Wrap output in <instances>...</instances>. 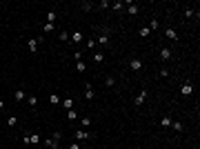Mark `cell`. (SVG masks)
<instances>
[{"label": "cell", "mask_w": 200, "mask_h": 149, "mask_svg": "<svg viewBox=\"0 0 200 149\" xmlns=\"http://www.w3.org/2000/svg\"><path fill=\"white\" fill-rule=\"evenodd\" d=\"M16 123H18V118H16V116H9V118H7V125H9V127H16Z\"/></svg>", "instance_id": "cell-30"}, {"label": "cell", "mask_w": 200, "mask_h": 149, "mask_svg": "<svg viewBox=\"0 0 200 149\" xmlns=\"http://www.w3.org/2000/svg\"><path fill=\"white\" fill-rule=\"evenodd\" d=\"M76 118H78V111H73V109L67 111V120H69V123H71V120H76Z\"/></svg>", "instance_id": "cell-25"}, {"label": "cell", "mask_w": 200, "mask_h": 149, "mask_svg": "<svg viewBox=\"0 0 200 149\" xmlns=\"http://www.w3.org/2000/svg\"><path fill=\"white\" fill-rule=\"evenodd\" d=\"M129 67H131L134 71H140V69H142V60H138V58H131V60H129Z\"/></svg>", "instance_id": "cell-3"}, {"label": "cell", "mask_w": 200, "mask_h": 149, "mask_svg": "<svg viewBox=\"0 0 200 149\" xmlns=\"http://www.w3.org/2000/svg\"><path fill=\"white\" fill-rule=\"evenodd\" d=\"M105 85H107V87H113V85H116V78H113V76H107V78H105Z\"/></svg>", "instance_id": "cell-26"}, {"label": "cell", "mask_w": 200, "mask_h": 149, "mask_svg": "<svg viewBox=\"0 0 200 149\" xmlns=\"http://www.w3.org/2000/svg\"><path fill=\"white\" fill-rule=\"evenodd\" d=\"M40 142V134L36 131V134H29V145H38Z\"/></svg>", "instance_id": "cell-14"}, {"label": "cell", "mask_w": 200, "mask_h": 149, "mask_svg": "<svg viewBox=\"0 0 200 149\" xmlns=\"http://www.w3.org/2000/svg\"><path fill=\"white\" fill-rule=\"evenodd\" d=\"M60 102H62V107H65L67 111H69V109H73V98H62Z\"/></svg>", "instance_id": "cell-12"}, {"label": "cell", "mask_w": 200, "mask_h": 149, "mask_svg": "<svg viewBox=\"0 0 200 149\" xmlns=\"http://www.w3.org/2000/svg\"><path fill=\"white\" fill-rule=\"evenodd\" d=\"M138 11H140L138 5H134V2H129V5H127V14H129V16H136Z\"/></svg>", "instance_id": "cell-9"}, {"label": "cell", "mask_w": 200, "mask_h": 149, "mask_svg": "<svg viewBox=\"0 0 200 149\" xmlns=\"http://www.w3.org/2000/svg\"><path fill=\"white\" fill-rule=\"evenodd\" d=\"M111 9L113 11H122L125 9V2H120V0H118V2H111Z\"/></svg>", "instance_id": "cell-20"}, {"label": "cell", "mask_w": 200, "mask_h": 149, "mask_svg": "<svg viewBox=\"0 0 200 149\" xmlns=\"http://www.w3.org/2000/svg\"><path fill=\"white\" fill-rule=\"evenodd\" d=\"M0 109H5V100H0Z\"/></svg>", "instance_id": "cell-37"}, {"label": "cell", "mask_w": 200, "mask_h": 149, "mask_svg": "<svg viewBox=\"0 0 200 149\" xmlns=\"http://www.w3.org/2000/svg\"><path fill=\"white\" fill-rule=\"evenodd\" d=\"M49 102H51V105H58V102H60V96L51 94V96H49Z\"/></svg>", "instance_id": "cell-29"}, {"label": "cell", "mask_w": 200, "mask_h": 149, "mask_svg": "<svg viewBox=\"0 0 200 149\" xmlns=\"http://www.w3.org/2000/svg\"><path fill=\"white\" fill-rule=\"evenodd\" d=\"M54 31V25H51V22H45L42 25V33H51Z\"/></svg>", "instance_id": "cell-23"}, {"label": "cell", "mask_w": 200, "mask_h": 149, "mask_svg": "<svg viewBox=\"0 0 200 149\" xmlns=\"http://www.w3.org/2000/svg\"><path fill=\"white\" fill-rule=\"evenodd\" d=\"M14 98H16V100H18V102H20V100H25V98H27V94H25V91H22V89H16V94H14Z\"/></svg>", "instance_id": "cell-16"}, {"label": "cell", "mask_w": 200, "mask_h": 149, "mask_svg": "<svg viewBox=\"0 0 200 149\" xmlns=\"http://www.w3.org/2000/svg\"><path fill=\"white\" fill-rule=\"evenodd\" d=\"M85 69H87V65H85V60H76V71H78V73H82Z\"/></svg>", "instance_id": "cell-18"}, {"label": "cell", "mask_w": 200, "mask_h": 149, "mask_svg": "<svg viewBox=\"0 0 200 149\" xmlns=\"http://www.w3.org/2000/svg\"><path fill=\"white\" fill-rule=\"evenodd\" d=\"M85 98H87V100H94V98H96V91H94V87H91V85H87V87H85Z\"/></svg>", "instance_id": "cell-5"}, {"label": "cell", "mask_w": 200, "mask_h": 149, "mask_svg": "<svg viewBox=\"0 0 200 149\" xmlns=\"http://www.w3.org/2000/svg\"><path fill=\"white\" fill-rule=\"evenodd\" d=\"M47 22H51V25L56 22V11H49L47 14Z\"/></svg>", "instance_id": "cell-31"}, {"label": "cell", "mask_w": 200, "mask_h": 149, "mask_svg": "<svg viewBox=\"0 0 200 149\" xmlns=\"http://www.w3.org/2000/svg\"><path fill=\"white\" fill-rule=\"evenodd\" d=\"M27 47H29L31 54H36V49H38V40H36V38H29V40H27Z\"/></svg>", "instance_id": "cell-8"}, {"label": "cell", "mask_w": 200, "mask_h": 149, "mask_svg": "<svg viewBox=\"0 0 200 149\" xmlns=\"http://www.w3.org/2000/svg\"><path fill=\"white\" fill-rule=\"evenodd\" d=\"M27 102H29V107H36L38 105V96H27Z\"/></svg>", "instance_id": "cell-22"}, {"label": "cell", "mask_w": 200, "mask_h": 149, "mask_svg": "<svg viewBox=\"0 0 200 149\" xmlns=\"http://www.w3.org/2000/svg\"><path fill=\"white\" fill-rule=\"evenodd\" d=\"M45 145H47V147H51V149H58V145H60V142H58V140H54V138H47V140H45Z\"/></svg>", "instance_id": "cell-17"}, {"label": "cell", "mask_w": 200, "mask_h": 149, "mask_svg": "<svg viewBox=\"0 0 200 149\" xmlns=\"http://www.w3.org/2000/svg\"><path fill=\"white\" fill-rule=\"evenodd\" d=\"M165 36H167L169 40H178V33L171 29V27H167V29H165Z\"/></svg>", "instance_id": "cell-11"}, {"label": "cell", "mask_w": 200, "mask_h": 149, "mask_svg": "<svg viewBox=\"0 0 200 149\" xmlns=\"http://www.w3.org/2000/svg\"><path fill=\"white\" fill-rule=\"evenodd\" d=\"M107 40H109V31H100V36L96 42H100V45H107Z\"/></svg>", "instance_id": "cell-10"}, {"label": "cell", "mask_w": 200, "mask_h": 149, "mask_svg": "<svg viewBox=\"0 0 200 149\" xmlns=\"http://www.w3.org/2000/svg\"><path fill=\"white\" fill-rule=\"evenodd\" d=\"M96 45H98V42H96V40H94V38H89V40H87V47H89V49H94V47H96Z\"/></svg>", "instance_id": "cell-32"}, {"label": "cell", "mask_w": 200, "mask_h": 149, "mask_svg": "<svg viewBox=\"0 0 200 149\" xmlns=\"http://www.w3.org/2000/svg\"><path fill=\"white\" fill-rule=\"evenodd\" d=\"M60 138H62V134H60V131H54V140H58V142H60Z\"/></svg>", "instance_id": "cell-35"}, {"label": "cell", "mask_w": 200, "mask_h": 149, "mask_svg": "<svg viewBox=\"0 0 200 149\" xmlns=\"http://www.w3.org/2000/svg\"><path fill=\"white\" fill-rule=\"evenodd\" d=\"M138 33H140V36H142V38H149V36H151V31H149V27H140V31H138Z\"/></svg>", "instance_id": "cell-21"}, {"label": "cell", "mask_w": 200, "mask_h": 149, "mask_svg": "<svg viewBox=\"0 0 200 149\" xmlns=\"http://www.w3.org/2000/svg\"><path fill=\"white\" fill-rule=\"evenodd\" d=\"M191 91H193V87H191V82H189V80H187V82H185V85H182V89H180V94H182V96H191Z\"/></svg>", "instance_id": "cell-6"}, {"label": "cell", "mask_w": 200, "mask_h": 149, "mask_svg": "<svg viewBox=\"0 0 200 149\" xmlns=\"http://www.w3.org/2000/svg\"><path fill=\"white\" fill-rule=\"evenodd\" d=\"M171 129H174V131H182V129H185V125H182L180 120H176V123H171Z\"/></svg>", "instance_id": "cell-19"}, {"label": "cell", "mask_w": 200, "mask_h": 149, "mask_svg": "<svg viewBox=\"0 0 200 149\" xmlns=\"http://www.w3.org/2000/svg\"><path fill=\"white\" fill-rule=\"evenodd\" d=\"M102 60H105V54H102V51H96V54H94V62H96V65H100Z\"/></svg>", "instance_id": "cell-15"}, {"label": "cell", "mask_w": 200, "mask_h": 149, "mask_svg": "<svg viewBox=\"0 0 200 149\" xmlns=\"http://www.w3.org/2000/svg\"><path fill=\"white\" fill-rule=\"evenodd\" d=\"M71 40H73V42H82V40H85L82 31H73V33H71Z\"/></svg>", "instance_id": "cell-13"}, {"label": "cell", "mask_w": 200, "mask_h": 149, "mask_svg": "<svg viewBox=\"0 0 200 149\" xmlns=\"http://www.w3.org/2000/svg\"><path fill=\"white\" fill-rule=\"evenodd\" d=\"M171 56H174V51L169 47H162L160 49V60H171Z\"/></svg>", "instance_id": "cell-1"}, {"label": "cell", "mask_w": 200, "mask_h": 149, "mask_svg": "<svg viewBox=\"0 0 200 149\" xmlns=\"http://www.w3.org/2000/svg\"><path fill=\"white\" fill-rule=\"evenodd\" d=\"M147 27H149V31H156L158 27H160V22H158L156 18H153V20H151V22H149V25H147Z\"/></svg>", "instance_id": "cell-24"}, {"label": "cell", "mask_w": 200, "mask_h": 149, "mask_svg": "<svg viewBox=\"0 0 200 149\" xmlns=\"http://www.w3.org/2000/svg\"><path fill=\"white\" fill-rule=\"evenodd\" d=\"M171 123H174V120H171V116H169V113L160 118V127H165V129H169V127H171Z\"/></svg>", "instance_id": "cell-4"}, {"label": "cell", "mask_w": 200, "mask_h": 149, "mask_svg": "<svg viewBox=\"0 0 200 149\" xmlns=\"http://www.w3.org/2000/svg\"><path fill=\"white\" fill-rule=\"evenodd\" d=\"M185 16H187V18H191V16H193V9L187 7V9H185Z\"/></svg>", "instance_id": "cell-33"}, {"label": "cell", "mask_w": 200, "mask_h": 149, "mask_svg": "<svg viewBox=\"0 0 200 149\" xmlns=\"http://www.w3.org/2000/svg\"><path fill=\"white\" fill-rule=\"evenodd\" d=\"M76 138H78V140H89L91 134H89V131H85V129H78V131H76Z\"/></svg>", "instance_id": "cell-7"}, {"label": "cell", "mask_w": 200, "mask_h": 149, "mask_svg": "<svg viewBox=\"0 0 200 149\" xmlns=\"http://www.w3.org/2000/svg\"><path fill=\"white\" fill-rule=\"evenodd\" d=\"M145 100H147V91L142 89L140 94H138V96H136V98H134V105H136V107H140V105H142V102H145Z\"/></svg>", "instance_id": "cell-2"}, {"label": "cell", "mask_w": 200, "mask_h": 149, "mask_svg": "<svg viewBox=\"0 0 200 149\" xmlns=\"http://www.w3.org/2000/svg\"><path fill=\"white\" fill-rule=\"evenodd\" d=\"M80 9H82V11H91V9H94V2H82Z\"/></svg>", "instance_id": "cell-28"}, {"label": "cell", "mask_w": 200, "mask_h": 149, "mask_svg": "<svg viewBox=\"0 0 200 149\" xmlns=\"http://www.w3.org/2000/svg\"><path fill=\"white\" fill-rule=\"evenodd\" d=\"M80 125H82V127H89V125H91V118H89V116H82V118H80Z\"/></svg>", "instance_id": "cell-27"}, {"label": "cell", "mask_w": 200, "mask_h": 149, "mask_svg": "<svg viewBox=\"0 0 200 149\" xmlns=\"http://www.w3.org/2000/svg\"><path fill=\"white\" fill-rule=\"evenodd\" d=\"M60 40H69V33H67V31H60Z\"/></svg>", "instance_id": "cell-34"}, {"label": "cell", "mask_w": 200, "mask_h": 149, "mask_svg": "<svg viewBox=\"0 0 200 149\" xmlns=\"http://www.w3.org/2000/svg\"><path fill=\"white\" fill-rule=\"evenodd\" d=\"M69 149H80V145H78V142H71V147Z\"/></svg>", "instance_id": "cell-36"}]
</instances>
